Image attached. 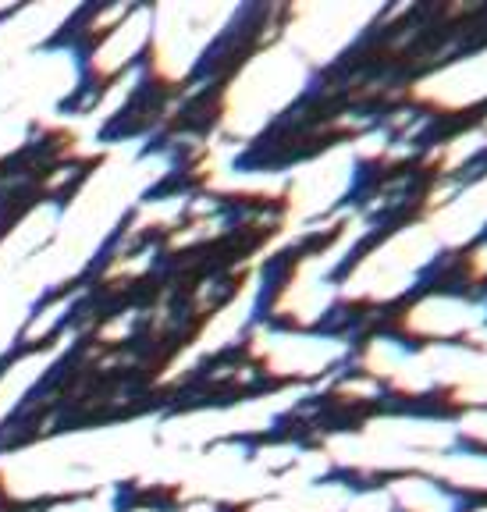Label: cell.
<instances>
[{
  "label": "cell",
  "mask_w": 487,
  "mask_h": 512,
  "mask_svg": "<svg viewBox=\"0 0 487 512\" xmlns=\"http://www.w3.org/2000/svg\"><path fill=\"white\" fill-rule=\"evenodd\" d=\"M445 249L434 242L424 221L402 224L381 235L374 246L356 249L338 278V303L349 306H388L406 299L424 285Z\"/></svg>",
  "instance_id": "6da1fadb"
},
{
  "label": "cell",
  "mask_w": 487,
  "mask_h": 512,
  "mask_svg": "<svg viewBox=\"0 0 487 512\" xmlns=\"http://www.w3.org/2000/svg\"><path fill=\"white\" fill-rule=\"evenodd\" d=\"M399 324L409 345H466L487 328V299L438 288L416 296Z\"/></svg>",
  "instance_id": "7a4b0ae2"
},
{
  "label": "cell",
  "mask_w": 487,
  "mask_h": 512,
  "mask_svg": "<svg viewBox=\"0 0 487 512\" xmlns=\"http://www.w3.org/2000/svg\"><path fill=\"white\" fill-rule=\"evenodd\" d=\"M424 224L445 253L487 239V171L473 175L470 182H459L441 200H431Z\"/></svg>",
  "instance_id": "3957f363"
},
{
  "label": "cell",
  "mask_w": 487,
  "mask_h": 512,
  "mask_svg": "<svg viewBox=\"0 0 487 512\" xmlns=\"http://www.w3.org/2000/svg\"><path fill=\"white\" fill-rule=\"evenodd\" d=\"M413 96L420 104L438 107V111H473L487 104V50L470 57H459L452 64H441L438 72L424 75L416 82Z\"/></svg>",
  "instance_id": "277c9868"
},
{
  "label": "cell",
  "mask_w": 487,
  "mask_h": 512,
  "mask_svg": "<svg viewBox=\"0 0 487 512\" xmlns=\"http://www.w3.org/2000/svg\"><path fill=\"white\" fill-rule=\"evenodd\" d=\"M395 512H463V498L427 473H399L384 484Z\"/></svg>",
  "instance_id": "5b68a950"
},
{
  "label": "cell",
  "mask_w": 487,
  "mask_h": 512,
  "mask_svg": "<svg viewBox=\"0 0 487 512\" xmlns=\"http://www.w3.org/2000/svg\"><path fill=\"white\" fill-rule=\"evenodd\" d=\"M424 473L438 480V484H445L448 491H456L459 498L466 495L487 498V452H477V448L456 445L452 452H441Z\"/></svg>",
  "instance_id": "8992f818"
},
{
  "label": "cell",
  "mask_w": 487,
  "mask_h": 512,
  "mask_svg": "<svg viewBox=\"0 0 487 512\" xmlns=\"http://www.w3.org/2000/svg\"><path fill=\"white\" fill-rule=\"evenodd\" d=\"M452 427H456V438L463 448H477L487 452V406H466L452 416Z\"/></svg>",
  "instance_id": "52a82bcc"
},
{
  "label": "cell",
  "mask_w": 487,
  "mask_h": 512,
  "mask_svg": "<svg viewBox=\"0 0 487 512\" xmlns=\"http://www.w3.org/2000/svg\"><path fill=\"white\" fill-rule=\"evenodd\" d=\"M342 512H392V502H388V491L377 484L374 488H352V498Z\"/></svg>",
  "instance_id": "ba28073f"
},
{
  "label": "cell",
  "mask_w": 487,
  "mask_h": 512,
  "mask_svg": "<svg viewBox=\"0 0 487 512\" xmlns=\"http://www.w3.org/2000/svg\"><path fill=\"white\" fill-rule=\"evenodd\" d=\"M463 512H487V498H484V502H477V505H470V509H463Z\"/></svg>",
  "instance_id": "9c48e42d"
}]
</instances>
